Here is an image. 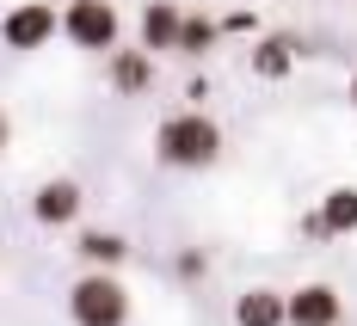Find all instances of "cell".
<instances>
[{"instance_id": "6da1fadb", "label": "cell", "mask_w": 357, "mask_h": 326, "mask_svg": "<svg viewBox=\"0 0 357 326\" xmlns=\"http://www.w3.org/2000/svg\"><path fill=\"white\" fill-rule=\"evenodd\" d=\"M154 160L173 166V173H210L215 160H222V130H215V117H204V111H173V117H160V130H154Z\"/></svg>"}, {"instance_id": "7a4b0ae2", "label": "cell", "mask_w": 357, "mask_h": 326, "mask_svg": "<svg viewBox=\"0 0 357 326\" xmlns=\"http://www.w3.org/2000/svg\"><path fill=\"white\" fill-rule=\"evenodd\" d=\"M68 320L74 326H130V290L117 271H80L68 284Z\"/></svg>"}, {"instance_id": "3957f363", "label": "cell", "mask_w": 357, "mask_h": 326, "mask_svg": "<svg viewBox=\"0 0 357 326\" xmlns=\"http://www.w3.org/2000/svg\"><path fill=\"white\" fill-rule=\"evenodd\" d=\"M62 37L86 56H111L117 37H123V13L111 0H68L62 6Z\"/></svg>"}, {"instance_id": "277c9868", "label": "cell", "mask_w": 357, "mask_h": 326, "mask_svg": "<svg viewBox=\"0 0 357 326\" xmlns=\"http://www.w3.org/2000/svg\"><path fill=\"white\" fill-rule=\"evenodd\" d=\"M56 31H62V13H56L50 0H19V6H6V19H0V43L19 49V56L43 49Z\"/></svg>"}, {"instance_id": "5b68a950", "label": "cell", "mask_w": 357, "mask_h": 326, "mask_svg": "<svg viewBox=\"0 0 357 326\" xmlns=\"http://www.w3.org/2000/svg\"><path fill=\"white\" fill-rule=\"evenodd\" d=\"M80 210H86L80 179H43V185L31 191V216L43 222V228H74V222H80Z\"/></svg>"}, {"instance_id": "8992f818", "label": "cell", "mask_w": 357, "mask_h": 326, "mask_svg": "<svg viewBox=\"0 0 357 326\" xmlns=\"http://www.w3.org/2000/svg\"><path fill=\"white\" fill-rule=\"evenodd\" d=\"M284 314H289V326H339L345 320V295L333 284H302V290L284 295Z\"/></svg>"}, {"instance_id": "52a82bcc", "label": "cell", "mask_w": 357, "mask_h": 326, "mask_svg": "<svg viewBox=\"0 0 357 326\" xmlns=\"http://www.w3.org/2000/svg\"><path fill=\"white\" fill-rule=\"evenodd\" d=\"M105 80H111L117 99H142V93H154V56H148L142 43H136V49L117 43V49L105 56Z\"/></svg>"}, {"instance_id": "ba28073f", "label": "cell", "mask_w": 357, "mask_h": 326, "mask_svg": "<svg viewBox=\"0 0 357 326\" xmlns=\"http://www.w3.org/2000/svg\"><path fill=\"white\" fill-rule=\"evenodd\" d=\"M74 258H80L86 271H117V265L130 258V240H123L117 228H80V234H74Z\"/></svg>"}, {"instance_id": "9c48e42d", "label": "cell", "mask_w": 357, "mask_h": 326, "mask_svg": "<svg viewBox=\"0 0 357 326\" xmlns=\"http://www.w3.org/2000/svg\"><path fill=\"white\" fill-rule=\"evenodd\" d=\"M178 19H185V13H178L173 0H148V6H142L136 31H142L148 56H173V49H178Z\"/></svg>"}, {"instance_id": "30bf717a", "label": "cell", "mask_w": 357, "mask_h": 326, "mask_svg": "<svg viewBox=\"0 0 357 326\" xmlns=\"http://www.w3.org/2000/svg\"><path fill=\"white\" fill-rule=\"evenodd\" d=\"M296 62H302V49H296V37H284V31H271V37L252 43V80H289Z\"/></svg>"}, {"instance_id": "8fae6325", "label": "cell", "mask_w": 357, "mask_h": 326, "mask_svg": "<svg viewBox=\"0 0 357 326\" xmlns=\"http://www.w3.org/2000/svg\"><path fill=\"white\" fill-rule=\"evenodd\" d=\"M234 326H289L284 290H265V284L241 290V295H234Z\"/></svg>"}, {"instance_id": "7c38bea8", "label": "cell", "mask_w": 357, "mask_h": 326, "mask_svg": "<svg viewBox=\"0 0 357 326\" xmlns=\"http://www.w3.org/2000/svg\"><path fill=\"white\" fill-rule=\"evenodd\" d=\"M326 240H339V234H357V185H333L321 197V210H314Z\"/></svg>"}, {"instance_id": "4fadbf2b", "label": "cell", "mask_w": 357, "mask_h": 326, "mask_svg": "<svg viewBox=\"0 0 357 326\" xmlns=\"http://www.w3.org/2000/svg\"><path fill=\"white\" fill-rule=\"evenodd\" d=\"M215 37H222V19H210V13H185V19H178V49L173 56H191V62H197V56L215 49Z\"/></svg>"}, {"instance_id": "5bb4252c", "label": "cell", "mask_w": 357, "mask_h": 326, "mask_svg": "<svg viewBox=\"0 0 357 326\" xmlns=\"http://www.w3.org/2000/svg\"><path fill=\"white\" fill-rule=\"evenodd\" d=\"M178 277H185V284H197V277H210V253H197V247H185V253H178Z\"/></svg>"}, {"instance_id": "9a60e30c", "label": "cell", "mask_w": 357, "mask_h": 326, "mask_svg": "<svg viewBox=\"0 0 357 326\" xmlns=\"http://www.w3.org/2000/svg\"><path fill=\"white\" fill-rule=\"evenodd\" d=\"M222 31H252V13H241V6H234V13L222 19Z\"/></svg>"}, {"instance_id": "2e32d148", "label": "cell", "mask_w": 357, "mask_h": 326, "mask_svg": "<svg viewBox=\"0 0 357 326\" xmlns=\"http://www.w3.org/2000/svg\"><path fill=\"white\" fill-rule=\"evenodd\" d=\"M6 142H13V123H6V111H0V154H6Z\"/></svg>"}, {"instance_id": "e0dca14e", "label": "cell", "mask_w": 357, "mask_h": 326, "mask_svg": "<svg viewBox=\"0 0 357 326\" xmlns=\"http://www.w3.org/2000/svg\"><path fill=\"white\" fill-rule=\"evenodd\" d=\"M351 111H357V68H351Z\"/></svg>"}]
</instances>
